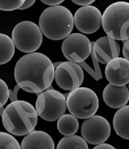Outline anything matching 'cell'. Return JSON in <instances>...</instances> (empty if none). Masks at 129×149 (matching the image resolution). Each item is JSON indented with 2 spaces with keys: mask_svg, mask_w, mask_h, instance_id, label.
Here are the masks:
<instances>
[{
  "mask_svg": "<svg viewBox=\"0 0 129 149\" xmlns=\"http://www.w3.org/2000/svg\"><path fill=\"white\" fill-rule=\"evenodd\" d=\"M102 26L107 36L115 40L129 39V3L115 2L105 9Z\"/></svg>",
  "mask_w": 129,
  "mask_h": 149,
  "instance_id": "obj_4",
  "label": "cell"
},
{
  "mask_svg": "<svg viewBox=\"0 0 129 149\" xmlns=\"http://www.w3.org/2000/svg\"><path fill=\"white\" fill-rule=\"evenodd\" d=\"M71 1L73 3L78 5V6H82V7L89 6V5H91L95 2V0H71Z\"/></svg>",
  "mask_w": 129,
  "mask_h": 149,
  "instance_id": "obj_24",
  "label": "cell"
},
{
  "mask_svg": "<svg viewBox=\"0 0 129 149\" xmlns=\"http://www.w3.org/2000/svg\"><path fill=\"white\" fill-rule=\"evenodd\" d=\"M68 111L77 118L86 119L96 114L99 101L96 93L88 87H78L67 94Z\"/></svg>",
  "mask_w": 129,
  "mask_h": 149,
  "instance_id": "obj_5",
  "label": "cell"
},
{
  "mask_svg": "<svg viewBox=\"0 0 129 149\" xmlns=\"http://www.w3.org/2000/svg\"><path fill=\"white\" fill-rule=\"evenodd\" d=\"M61 52L69 61L82 63L92 52V42L82 33H72L64 39Z\"/></svg>",
  "mask_w": 129,
  "mask_h": 149,
  "instance_id": "obj_8",
  "label": "cell"
},
{
  "mask_svg": "<svg viewBox=\"0 0 129 149\" xmlns=\"http://www.w3.org/2000/svg\"><path fill=\"white\" fill-rule=\"evenodd\" d=\"M21 149H55V143L47 132L32 131L23 139Z\"/></svg>",
  "mask_w": 129,
  "mask_h": 149,
  "instance_id": "obj_15",
  "label": "cell"
},
{
  "mask_svg": "<svg viewBox=\"0 0 129 149\" xmlns=\"http://www.w3.org/2000/svg\"><path fill=\"white\" fill-rule=\"evenodd\" d=\"M81 133L88 143L98 145L108 139L111 135V125L107 118L94 114L82 123Z\"/></svg>",
  "mask_w": 129,
  "mask_h": 149,
  "instance_id": "obj_10",
  "label": "cell"
},
{
  "mask_svg": "<svg viewBox=\"0 0 129 149\" xmlns=\"http://www.w3.org/2000/svg\"><path fill=\"white\" fill-rule=\"evenodd\" d=\"M57 130L65 136L75 135L79 128L77 118L71 114H64L57 120Z\"/></svg>",
  "mask_w": 129,
  "mask_h": 149,
  "instance_id": "obj_17",
  "label": "cell"
},
{
  "mask_svg": "<svg viewBox=\"0 0 129 149\" xmlns=\"http://www.w3.org/2000/svg\"><path fill=\"white\" fill-rule=\"evenodd\" d=\"M36 0H26L24 5L20 7V10H25V9H28L29 7H31L33 4L35 3V2Z\"/></svg>",
  "mask_w": 129,
  "mask_h": 149,
  "instance_id": "obj_27",
  "label": "cell"
},
{
  "mask_svg": "<svg viewBox=\"0 0 129 149\" xmlns=\"http://www.w3.org/2000/svg\"><path fill=\"white\" fill-rule=\"evenodd\" d=\"M113 127L116 135L129 140V105L116 111L113 118Z\"/></svg>",
  "mask_w": 129,
  "mask_h": 149,
  "instance_id": "obj_16",
  "label": "cell"
},
{
  "mask_svg": "<svg viewBox=\"0 0 129 149\" xmlns=\"http://www.w3.org/2000/svg\"><path fill=\"white\" fill-rule=\"evenodd\" d=\"M40 1L45 5L53 7V6H58L61 3H62L65 0H40Z\"/></svg>",
  "mask_w": 129,
  "mask_h": 149,
  "instance_id": "obj_25",
  "label": "cell"
},
{
  "mask_svg": "<svg viewBox=\"0 0 129 149\" xmlns=\"http://www.w3.org/2000/svg\"><path fill=\"white\" fill-rule=\"evenodd\" d=\"M56 149H89L87 142L78 135L65 136L60 140Z\"/></svg>",
  "mask_w": 129,
  "mask_h": 149,
  "instance_id": "obj_19",
  "label": "cell"
},
{
  "mask_svg": "<svg viewBox=\"0 0 129 149\" xmlns=\"http://www.w3.org/2000/svg\"><path fill=\"white\" fill-rule=\"evenodd\" d=\"M15 47L10 36L0 33V65L7 64L13 58L15 52Z\"/></svg>",
  "mask_w": 129,
  "mask_h": 149,
  "instance_id": "obj_18",
  "label": "cell"
},
{
  "mask_svg": "<svg viewBox=\"0 0 129 149\" xmlns=\"http://www.w3.org/2000/svg\"><path fill=\"white\" fill-rule=\"evenodd\" d=\"M92 149H116V148H115L114 146H112V144H109V143H100V144H98V145L94 146V148H93Z\"/></svg>",
  "mask_w": 129,
  "mask_h": 149,
  "instance_id": "obj_26",
  "label": "cell"
},
{
  "mask_svg": "<svg viewBox=\"0 0 129 149\" xmlns=\"http://www.w3.org/2000/svg\"><path fill=\"white\" fill-rule=\"evenodd\" d=\"M128 90H129V83H128Z\"/></svg>",
  "mask_w": 129,
  "mask_h": 149,
  "instance_id": "obj_28",
  "label": "cell"
},
{
  "mask_svg": "<svg viewBox=\"0 0 129 149\" xmlns=\"http://www.w3.org/2000/svg\"><path fill=\"white\" fill-rule=\"evenodd\" d=\"M0 149H21V146L10 133L0 132Z\"/></svg>",
  "mask_w": 129,
  "mask_h": 149,
  "instance_id": "obj_20",
  "label": "cell"
},
{
  "mask_svg": "<svg viewBox=\"0 0 129 149\" xmlns=\"http://www.w3.org/2000/svg\"><path fill=\"white\" fill-rule=\"evenodd\" d=\"M15 46L20 52H35L43 42V33L38 25L31 21L24 20L15 26L11 32Z\"/></svg>",
  "mask_w": 129,
  "mask_h": 149,
  "instance_id": "obj_7",
  "label": "cell"
},
{
  "mask_svg": "<svg viewBox=\"0 0 129 149\" xmlns=\"http://www.w3.org/2000/svg\"><path fill=\"white\" fill-rule=\"evenodd\" d=\"M74 26L73 14L64 6L47 7L39 18L43 35L52 40H61L71 34Z\"/></svg>",
  "mask_w": 129,
  "mask_h": 149,
  "instance_id": "obj_3",
  "label": "cell"
},
{
  "mask_svg": "<svg viewBox=\"0 0 129 149\" xmlns=\"http://www.w3.org/2000/svg\"><path fill=\"white\" fill-rule=\"evenodd\" d=\"M38 121L36 108L27 101L15 100L7 106L2 114L4 128L10 135L23 136L34 131Z\"/></svg>",
  "mask_w": 129,
  "mask_h": 149,
  "instance_id": "obj_2",
  "label": "cell"
},
{
  "mask_svg": "<svg viewBox=\"0 0 129 149\" xmlns=\"http://www.w3.org/2000/svg\"><path fill=\"white\" fill-rule=\"evenodd\" d=\"M66 97L60 91L48 89L38 94L36 110L38 116L48 122H54L66 113Z\"/></svg>",
  "mask_w": 129,
  "mask_h": 149,
  "instance_id": "obj_6",
  "label": "cell"
},
{
  "mask_svg": "<svg viewBox=\"0 0 129 149\" xmlns=\"http://www.w3.org/2000/svg\"><path fill=\"white\" fill-rule=\"evenodd\" d=\"M105 104L112 109H119L127 105L129 101V90L126 86H114L108 84L103 92Z\"/></svg>",
  "mask_w": 129,
  "mask_h": 149,
  "instance_id": "obj_14",
  "label": "cell"
},
{
  "mask_svg": "<svg viewBox=\"0 0 129 149\" xmlns=\"http://www.w3.org/2000/svg\"><path fill=\"white\" fill-rule=\"evenodd\" d=\"M123 55L129 61V39L123 41Z\"/></svg>",
  "mask_w": 129,
  "mask_h": 149,
  "instance_id": "obj_23",
  "label": "cell"
},
{
  "mask_svg": "<svg viewBox=\"0 0 129 149\" xmlns=\"http://www.w3.org/2000/svg\"><path fill=\"white\" fill-rule=\"evenodd\" d=\"M94 57L98 62L107 64L120 53V46L117 40L109 36H103L92 42V52Z\"/></svg>",
  "mask_w": 129,
  "mask_h": 149,
  "instance_id": "obj_12",
  "label": "cell"
},
{
  "mask_svg": "<svg viewBox=\"0 0 129 149\" xmlns=\"http://www.w3.org/2000/svg\"><path fill=\"white\" fill-rule=\"evenodd\" d=\"M10 96V90L7 84L0 78V108L7 102Z\"/></svg>",
  "mask_w": 129,
  "mask_h": 149,
  "instance_id": "obj_22",
  "label": "cell"
},
{
  "mask_svg": "<svg viewBox=\"0 0 129 149\" xmlns=\"http://www.w3.org/2000/svg\"><path fill=\"white\" fill-rule=\"evenodd\" d=\"M101 11L94 6H84L78 8L73 15L74 25L84 34H93L102 26Z\"/></svg>",
  "mask_w": 129,
  "mask_h": 149,
  "instance_id": "obj_11",
  "label": "cell"
},
{
  "mask_svg": "<svg viewBox=\"0 0 129 149\" xmlns=\"http://www.w3.org/2000/svg\"><path fill=\"white\" fill-rule=\"evenodd\" d=\"M26 0H0V10L12 11L20 10Z\"/></svg>",
  "mask_w": 129,
  "mask_h": 149,
  "instance_id": "obj_21",
  "label": "cell"
},
{
  "mask_svg": "<svg viewBox=\"0 0 129 149\" xmlns=\"http://www.w3.org/2000/svg\"><path fill=\"white\" fill-rule=\"evenodd\" d=\"M105 76L114 86H126L129 83V61L124 57L114 58L107 64Z\"/></svg>",
  "mask_w": 129,
  "mask_h": 149,
  "instance_id": "obj_13",
  "label": "cell"
},
{
  "mask_svg": "<svg viewBox=\"0 0 129 149\" xmlns=\"http://www.w3.org/2000/svg\"><path fill=\"white\" fill-rule=\"evenodd\" d=\"M54 79L61 89L72 91L83 83V70L77 63L62 61L58 63L55 68Z\"/></svg>",
  "mask_w": 129,
  "mask_h": 149,
  "instance_id": "obj_9",
  "label": "cell"
},
{
  "mask_svg": "<svg viewBox=\"0 0 129 149\" xmlns=\"http://www.w3.org/2000/svg\"><path fill=\"white\" fill-rule=\"evenodd\" d=\"M55 66L49 57L40 52L23 56L15 64V80L18 86L28 93L40 94L51 86Z\"/></svg>",
  "mask_w": 129,
  "mask_h": 149,
  "instance_id": "obj_1",
  "label": "cell"
}]
</instances>
